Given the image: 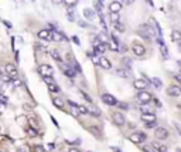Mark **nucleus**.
I'll list each match as a JSON object with an SVG mask.
<instances>
[{
  "mask_svg": "<svg viewBox=\"0 0 181 152\" xmlns=\"http://www.w3.org/2000/svg\"><path fill=\"white\" fill-rule=\"evenodd\" d=\"M139 34H140L143 39L150 40L151 37H154V36H156V32H154V29H153L150 24H143V26L139 29Z\"/></svg>",
  "mask_w": 181,
  "mask_h": 152,
  "instance_id": "f257e3e1",
  "label": "nucleus"
},
{
  "mask_svg": "<svg viewBox=\"0 0 181 152\" xmlns=\"http://www.w3.org/2000/svg\"><path fill=\"white\" fill-rule=\"evenodd\" d=\"M146 134L144 132H133V134H130L129 135V139H130V142H133V144H141V142L146 141Z\"/></svg>",
  "mask_w": 181,
  "mask_h": 152,
  "instance_id": "f03ea898",
  "label": "nucleus"
},
{
  "mask_svg": "<svg viewBox=\"0 0 181 152\" xmlns=\"http://www.w3.org/2000/svg\"><path fill=\"white\" fill-rule=\"evenodd\" d=\"M38 73H40L44 78H48V77H53L54 68L51 67V65H48V64H41L40 67H38Z\"/></svg>",
  "mask_w": 181,
  "mask_h": 152,
  "instance_id": "7ed1b4c3",
  "label": "nucleus"
},
{
  "mask_svg": "<svg viewBox=\"0 0 181 152\" xmlns=\"http://www.w3.org/2000/svg\"><path fill=\"white\" fill-rule=\"evenodd\" d=\"M112 121H113V124L116 125V127H123L125 125V122H126V118H125V115L122 114V112H113L112 114Z\"/></svg>",
  "mask_w": 181,
  "mask_h": 152,
  "instance_id": "20e7f679",
  "label": "nucleus"
},
{
  "mask_svg": "<svg viewBox=\"0 0 181 152\" xmlns=\"http://www.w3.org/2000/svg\"><path fill=\"white\" fill-rule=\"evenodd\" d=\"M137 99L141 102V105H144V104H149L150 101L153 99V95L150 94L149 91H146V90H143V91H139L137 94Z\"/></svg>",
  "mask_w": 181,
  "mask_h": 152,
  "instance_id": "39448f33",
  "label": "nucleus"
},
{
  "mask_svg": "<svg viewBox=\"0 0 181 152\" xmlns=\"http://www.w3.org/2000/svg\"><path fill=\"white\" fill-rule=\"evenodd\" d=\"M154 137L159 139V141H164L169 138V131L166 130L164 127H157L154 131Z\"/></svg>",
  "mask_w": 181,
  "mask_h": 152,
  "instance_id": "423d86ee",
  "label": "nucleus"
},
{
  "mask_svg": "<svg viewBox=\"0 0 181 152\" xmlns=\"http://www.w3.org/2000/svg\"><path fill=\"white\" fill-rule=\"evenodd\" d=\"M102 101H103V104H106V105H109V107H115V105H117V99L113 95H110V94H102Z\"/></svg>",
  "mask_w": 181,
  "mask_h": 152,
  "instance_id": "0eeeda50",
  "label": "nucleus"
},
{
  "mask_svg": "<svg viewBox=\"0 0 181 152\" xmlns=\"http://www.w3.org/2000/svg\"><path fill=\"white\" fill-rule=\"evenodd\" d=\"M167 95L169 97H180L181 95V87L177 84H173L167 88Z\"/></svg>",
  "mask_w": 181,
  "mask_h": 152,
  "instance_id": "6e6552de",
  "label": "nucleus"
},
{
  "mask_svg": "<svg viewBox=\"0 0 181 152\" xmlns=\"http://www.w3.org/2000/svg\"><path fill=\"white\" fill-rule=\"evenodd\" d=\"M4 71H6V74L10 77V78H16V77H17V67L14 64H11V63H7V64H6Z\"/></svg>",
  "mask_w": 181,
  "mask_h": 152,
  "instance_id": "1a4fd4ad",
  "label": "nucleus"
},
{
  "mask_svg": "<svg viewBox=\"0 0 181 152\" xmlns=\"http://www.w3.org/2000/svg\"><path fill=\"white\" fill-rule=\"evenodd\" d=\"M133 87L136 90H139V91H143V90L147 88V81L144 78H137V80L133 81Z\"/></svg>",
  "mask_w": 181,
  "mask_h": 152,
  "instance_id": "9d476101",
  "label": "nucleus"
},
{
  "mask_svg": "<svg viewBox=\"0 0 181 152\" xmlns=\"http://www.w3.org/2000/svg\"><path fill=\"white\" fill-rule=\"evenodd\" d=\"M132 50H133V53L137 55V57H141V55L146 54V48H144V46H141V44L135 43L133 47H132Z\"/></svg>",
  "mask_w": 181,
  "mask_h": 152,
  "instance_id": "9b49d317",
  "label": "nucleus"
},
{
  "mask_svg": "<svg viewBox=\"0 0 181 152\" xmlns=\"http://www.w3.org/2000/svg\"><path fill=\"white\" fill-rule=\"evenodd\" d=\"M141 121L144 124H149V122H154V121H157V120H156L154 112H147V114H141Z\"/></svg>",
  "mask_w": 181,
  "mask_h": 152,
  "instance_id": "f8f14e48",
  "label": "nucleus"
},
{
  "mask_svg": "<svg viewBox=\"0 0 181 152\" xmlns=\"http://www.w3.org/2000/svg\"><path fill=\"white\" fill-rule=\"evenodd\" d=\"M109 10H110V13H119V11L122 10V3L119 0L117 1H112L109 4Z\"/></svg>",
  "mask_w": 181,
  "mask_h": 152,
  "instance_id": "ddd939ff",
  "label": "nucleus"
},
{
  "mask_svg": "<svg viewBox=\"0 0 181 152\" xmlns=\"http://www.w3.org/2000/svg\"><path fill=\"white\" fill-rule=\"evenodd\" d=\"M99 65L102 68H105V70H110V67H112L110 61L107 60L106 57H99Z\"/></svg>",
  "mask_w": 181,
  "mask_h": 152,
  "instance_id": "4468645a",
  "label": "nucleus"
},
{
  "mask_svg": "<svg viewBox=\"0 0 181 152\" xmlns=\"http://www.w3.org/2000/svg\"><path fill=\"white\" fill-rule=\"evenodd\" d=\"M51 40H54V41H62V40H65V37H64V34H61L60 32L53 30L51 32Z\"/></svg>",
  "mask_w": 181,
  "mask_h": 152,
  "instance_id": "2eb2a0df",
  "label": "nucleus"
},
{
  "mask_svg": "<svg viewBox=\"0 0 181 152\" xmlns=\"http://www.w3.org/2000/svg\"><path fill=\"white\" fill-rule=\"evenodd\" d=\"M157 43H159V46H160V51H161V54L164 55V58H169V50H167L166 44L161 41V39H157Z\"/></svg>",
  "mask_w": 181,
  "mask_h": 152,
  "instance_id": "dca6fc26",
  "label": "nucleus"
},
{
  "mask_svg": "<svg viewBox=\"0 0 181 152\" xmlns=\"http://www.w3.org/2000/svg\"><path fill=\"white\" fill-rule=\"evenodd\" d=\"M68 104H69V107H71V112H72V115H74V117H79L81 112H79V109H78L76 102H74V101H68Z\"/></svg>",
  "mask_w": 181,
  "mask_h": 152,
  "instance_id": "f3484780",
  "label": "nucleus"
},
{
  "mask_svg": "<svg viewBox=\"0 0 181 152\" xmlns=\"http://www.w3.org/2000/svg\"><path fill=\"white\" fill-rule=\"evenodd\" d=\"M94 51L95 54H102L106 51V44H102V43H96V46L94 47Z\"/></svg>",
  "mask_w": 181,
  "mask_h": 152,
  "instance_id": "a211bd4d",
  "label": "nucleus"
},
{
  "mask_svg": "<svg viewBox=\"0 0 181 152\" xmlns=\"http://www.w3.org/2000/svg\"><path fill=\"white\" fill-rule=\"evenodd\" d=\"M37 36H38V39H41V40H51V33L48 32V30H40Z\"/></svg>",
  "mask_w": 181,
  "mask_h": 152,
  "instance_id": "6ab92c4d",
  "label": "nucleus"
},
{
  "mask_svg": "<svg viewBox=\"0 0 181 152\" xmlns=\"http://www.w3.org/2000/svg\"><path fill=\"white\" fill-rule=\"evenodd\" d=\"M151 146H153V148H156L157 152H167V151H169V148H167L166 145L160 144V142H153V144H151Z\"/></svg>",
  "mask_w": 181,
  "mask_h": 152,
  "instance_id": "aec40b11",
  "label": "nucleus"
},
{
  "mask_svg": "<svg viewBox=\"0 0 181 152\" xmlns=\"http://www.w3.org/2000/svg\"><path fill=\"white\" fill-rule=\"evenodd\" d=\"M84 17L88 20H94L95 19V11L92 9H84Z\"/></svg>",
  "mask_w": 181,
  "mask_h": 152,
  "instance_id": "412c9836",
  "label": "nucleus"
},
{
  "mask_svg": "<svg viewBox=\"0 0 181 152\" xmlns=\"http://www.w3.org/2000/svg\"><path fill=\"white\" fill-rule=\"evenodd\" d=\"M150 24H153V27L156 29V34H157V37L161 39V34H163V33H161V29H160V26L157 24V22H156L154 19H150Z\"/></svg>",
  "mask_w": 181,
  "mask_h": 152,
  "instance_id": "4be33fe9",
  "label": "nucleus"
},
{
  "mask_svg": "<svg viewBox=\"0 0 181 152\" xmlns=\"http://www.w3.org/2000/svg\"><path fill=\"white\" fill-rule=\"evenodd\" d=\"M62 71H64V74H65V76H67V77H69V78H74V77L76 76L75 70H72L71 67H64V70H62Z\"/></svg>",
  "mask_w": 181,
  "mask_h": 152,
  "instance_id": "5701e85b",
  "label": "nucleus"
},
{
  "mask_svg": "<svg viewBox=\"0 0 181 152\" xmlns=\"http://www.w3.org/2000/svg\"><path fill=\"white\" fill-rule=\"evenodd\" d=\"M69 63H71V65H72L71 68H72V70L75 68V73H82V70H81V65L76 63V60H75V58H69Z\"/></svg>",
  "mask_w": 181,
  "mask_h": 152,
  "instance_id": "b1692460",
  "label": "nucleus"
},
{
  "mask_svg": "<svg viewBox=\"0 0 181 152\" xmlns=\"http://www.w3.org/2000/svg\"><path fill=\"white\" fill-rule=\"evenodd\" d=\"M171 40H173V41L180 43V41H181V32H178V30H174V32L171 33Z\"/></svg>",
  "mask_w": 181,
  "mask_h": 152,
  "instance_id": "393cba45",
  "label": "nucleus"
},
{
  "mask_svg": "<svg viewBox=\"0 0 181 152\" xmlns=\"http://www.w3.org/2000/svg\"><path fill=\"white\" fill-rule=\"evenodd\" d=\"M116 74L119 77H122V78H129L128 70H125V68H117V70H116Z\"/></svg>",
  "mask_w": 181,
  "mask_h": 152,
  "instance_id": "a878e982",
  "label": "nucleus"
},
{
  "mask_svg": "<svg viewBox=\"0 0 181 152\" xmlns=\"http://www.w3.org/2000/svg\"><path fill=\"white\" fill-rule=\"evenodd\" d=\"M53 102H54V105H55L57 108H60V109L64 108V101H62L61 98H54Z\"/></svg>",
  "mask_w": 181,
  "mask_h": 152,
  "instance_id": "bb28decb",
  "label": "nucleus"
},
{
  "mask_svg": "<svg viewBox=\"0 0 181 152\" xmlns=\"http://www.w3.org/2000/svg\"><path fill=\"white\" fill-rule=\"evenodd\" d=\"M50 54H51V57H53L54 60H57L58 63H60V61L62 60V57H61V54H60V53H58L57 50H51V51H50Z\"/></svg>",
  "mask_w": 181,
  "mask_h": 152,
  "instance_id": "cd10ccee",
  "label": "nucleus"
},
{
  "mask_svg": "<svg viewBox=\"0 0 181 152\" xmlns=\"http://www.w3.org/2000/svg\"><path fill=\"white\" fill-rule=\"evenodd\" d=\"M48 90L53 91V92H60V87H58L55 83H50V84H48Z\"/></svg>",
  "mask_w": 181,
  "mask_h": 152,
  "instance_id": "c85d7f7f",
  "label": "nucleus"
},
{
  "mask_svg": "<svg viewBox=\"0 0 181 152\" xmlns=\"http://www.w3.org/2000/svg\"><path fill=\"white\" fill-rule=\"evenodd\" d=\"M151 83H153V85H154V87H157V88H161V85H163V84H161V80L157 78V77H154V78L151 80Z\"/></svg>",
  "mask_w": 181,
  "mask_h": 152,
  "instance_id": "c756f323",
  "label": "nucleus"
},
{
  "mask_svg": "<svg viewBox=\"0 0 181 152\" xmlns=\"http://www.w3.org/2000/svg\"><path fill=\"white\" fill-rule=\"evenodd\" d=\"M78 105V109L81 114H89V108H86L85 105H81V104H76Z\"/></svg>",
  "mask_w": 181,
  "mask_h": 152,
  "instance_id": "7c9ffc66",
  "label": "nucleus"
},
{
  "mask_svg": "<svg viewBox=\"0 0 181 152\" xmlns=\"http://www.w3.org/2000/svg\"><path fill=\"white\" fill-rule=\"evenodd\" d=\"M27 134H28L30 137H33V138H35L38 132H37V131H35V130H34L33 127H28V128H27Z\"/></svg>",
  "mask_w": 181,
  "mask_h": 152,
  "instance_id": "2f4dec72",
  "label": "nucleus"
},
{
  "mask_svg": "<svg viewBox=\"0 0 181 152\" xmlns=\"http://www.w3.org/2000/svg\"><path fill=\"white\" fill-rule=\"evenodd\" d=\"M115 30H116V32H120V33L125 32V26L120 22H117V23H115Z\"/></svg>",
  "mask_w": 181,
  "mask_h": 152,
  "instance_id": "473e14b6",
  "label": "nucleus"
},
{
  "mask_svg": "<svg viewBox=\"0 0 181 152\" xmlns=\"http://www.w3.org/2000/svg\"><path fill=\"white\" fill-rule=\"evenodd\" d=\"M110 20L113 23L119 22V13H110Z\"/></svg>",
  "mask_w": 181,
  "mask_h": 152,
  "instance_id": "72a5a7b5",
  "label": "nucleus"
},
{
  "mask_svg": "<svg viewBox=\"0 0 181 152\" xmlns=\"http://www.w3.org/2000/svg\"><path fill=\"white\" fill-rule=\"evenodd\" d=\"M64 3L68 7H74L75 4H76V0H64Z\"/></svg>",
  "mask_w": 181,
  "mask_h": 152,
  "instance_id": "f704fd0d",
  "label": "nucleus"
},
{
  "mask_svg": "<svg viewBox=\"0 0 181 152\" xmlns=\"http://www.w3.org/2000/svg\"><path fill=\"white\" fill-rule=\"evenodd\" d=\"M141 151H143V152H156L154 149H153V146H150V145L143 146V148H141Z\"/></svg>",
  "mask_w": 181,
  "mask_h": 152,
  "instance_id": "c9c22d12",
  "label": "nucleus"
},
{
  "mask_svg": "<svg viewBox=\"0 0 181 152\" xmlns=\"http://www.w3.org/2000/svg\"><path fill=\"white\" fill-rule=\"evenodd\" d=\"M34 152H45V149H44L43 145H35L34 146Z\"/></svg>",
  "mask_w": 181,
  "mask_h": 152,
  "instance_id": "e433bc0d",
  "label": "nucleus"
},
{
  "mask_svg": "<svg viewBox=\"0 0 181 152\" xmlns=\"http://www.w3.org/2000/svg\"><path fill=\"white\" fill-rule=\"evenodd\" d=\"M81 95H82V97L85 98V99H86V101H88V102H92V98L89 97V95H88L86 92H84V91H81Z\"/></svg>",
  "mask_w": 181,
  "mask_h": 152,
  "instance_id": "4c0bfd02",
  "label": "nucleus"
},
{
  "mask_svg": "<svg viewBox=\"0 0 181 152\" xmlns=\"http://www.w3.org/2000/svg\"><path fill=\"white\" fill-rule=\"evenodd\" d=\"M117 107L122 108V109H128L129 108V105L126 104V102H117Z\"/></svg>",
  "mask_w": 181,
  "mask_h": 152,
  "instance_id": "58836bf2",
  "label": "nucleus"
},
{
  "mask_svg": "<svg viewBox=\"0 0 181 152\" xmlns=\"http://www.w3.org/2000/svg\"><path fill=\"white\" fill-rule=\"evenodd\" d=\"M156 125H157V121H154V122H149V124H146V128H154V127H156Z\"/></svg>",
  "mask_w": 181,
  "mask_h": 152,
  "instance_id": "ea45409f",
  "label": "nucleus"
},
{
  "mask_svg": "<svg viewBox=\"0 0 181 152\" xmlns=\"http://www.w3.org/2000/svg\"><path fill=\"white\" fill-rule=\"evenodd\" d=\"M0 102H3L4 105L7 104V97H4V95H0Z\"/></svg>",
  "mask_w": 181,
  "mask_h": 152,
  "instance_id": "a19ab883",
  "label": "nucleus"
},
{
  "mask_svg": "<svg viewBox=\"0 0 181 152\" xmlns=\"http://www.w3.org/2000/svg\"><path fill=\"white\" fill-rule=\"evenodd\" d=\"M133 1H135V0H120L122 4H132Z\"/></svg>",
  "mask_w": 181,
  "mask_h": 152,
  "instance_id": "79ce46f5",
  "label": "nucleus"
},
{
  "mask_svg": "<svg viewBox=\"0 0 181 152\" xmlns=\"http://www.w3.org/2000/svg\"><path fill=\"white\" fill-rule=\"evenodd\" d=\"M72 41H74L75 44H78V46H79V39H78L76 36H72Z\"/></svg>",
  "mask_w": 181,
  "mask_h": 152,
  "instance_id": "37998d69",
  "label": "nucleus"
},
{
  "mask_svg": "<svg viewBox=\"0 0 181 152\" xmlns=\"http://www.w3.org/2000/svg\"><path fill=\"white\" fill-rule=\"evenodd\" d=\"M13 84H14L16 87H19V85H21V83H20V80H13Z\"/></svg>",
  "mask_w": 181,
  "mask_h": 152,
  "instance_id": "c03bdc74",
  "label": "nucleus"
},
{
  "mask_svg": "<svg viewBox=\"0 0 181 152\" xmlns=\"http://www.w3.org/2000/svg\"><path fill=\"white\" fill-rule=\"evenodd\" d=\"M154 104H156V107H157V108H161V102H160L159 99H156V98H154Z\"/></svg>",
  "mask_w": 181,
  "mask_h": 152,
  "instance_id": "a18cd8bd",
  "label": "nucleus"
},
{
  "mask_svg": "<svg viewBox=\"0 0 181 152\" xmlns=\"http://www.w3.org/2000/svg\"><path fill=\"white\" fill-rule=\"evenodd\" d=\"M68 152H81V149H78V148H69Z\"/></svg>",
  "mask_w": 181,
  "mask_h": 152,
  "instance_id": "49530a36",
  "label": "nucleus"
},
{
  "mask_svg": "<svg viewBox=\"0 0 181 152\" xmlns=\"http://www.w3.org/2000/svg\"><path fill=\"white\" fill-rule=\"evenodd\" d=\"M51 1H53L54 4H60V3H62L64 0H51Z\"/></svg>",
  "mask_w": 181,
  "mask_h": 152,
  "instance_id": "de8ad7c7",
  "label": "nucleus"
},
{
  "mask_svg": "<svg viewBox=\"0 0 181 152\" xmlns=\"http://www.w3.org/2000/svg\"><path fill=\"white\" fill-rule=\"evenodd\" d=\"M79 26H81V27H88V24H86L85 22H79Z\"/></svg>",
  "mask_w": 181,
  "mask_h": 152,
  "instance_id": "09e8293b",
  "label": "nucleus"
},
{
  "mask_svg": "<svg viewBox=\"0 0 181 152\" xmlns=\"http://www.w3.org/2000/svg\"><path fill=\"white\" fill-rule=\"evenodd\" d=\"M112 149H113V151H115V152H120V149H119V148H116V146H113Z\"/></svg>",
  "mask_w": 181,
  "mask_h": 152,
  "instance_id": "8fccbe9b",
  "label": "nucleus"
},
{
  "mask_svg": "<svg viewBox=\"0 0 181 152\" xmlns=\"http://www.w3.org/2000/svg\"><path fill=\"white\" fill-rule=\"evenodd\" d=\"M51 120H53V122H54V124H55V127H58V122L55 121V118H51Z\"/></svg>",
  "mask_w": 181,
  "mask_h": 152,
  "instance_id": "3c124183",
  "label": "nucleus"
},
{
  "mask_svg": "<svg viewBox=\"0 0 181 152\" xmlns=\"http://www.w3.org/2000/svg\"><path fill=\"white\" fill-rule=\"evenodd\" d=\"M178 51H180V53H181V41H180V43H178Z\"/></svg>",
  "mask_w": 181,
  "mask_h": 152,
  "instance_id": "603ef678",
  "label": "nucleus"
},
{
  "mask_svg": "<svg viewBox=\"0 0 181 152\" xmlns=\"http://www.w3.org/2000/svg\"><path fill=\"white\" fill-rule=\"evenodd\" d=\"M175 152H181V148H177V149H175Z\"/></svg>",
  "mask_w": 181,
  "mask_h": 152,
  "instance_id": "864d4df0",
  "label": "nucleus"
},
{
  "mask_svg": "<svg viewBox=\"0 0 181 152\" xmlns=\"http://www.w3.org/2000/svg\"><path fill=\"white\" fill-rule=\"evenodd\" d=\"M98 1H99V3H103V1H105V0H98Z\"/></svg>",
  "mask_w": 181,
  "mask_h": 152,
  "instance_id": "5fc2aeb1",
  "label": "nucleus"
},
{
  "mask_svg": "<svg viewBox=\"0 0 181 152\" xmlns=\"http://www.w3.org/2000/svg\"><path fill=\"white\" fill-rule=\"evenodd\" d=\"M113 1H117V0H113Z\"/></svg>",
  "mask_w": 181,
  "mask_h": 152,
  "instance_id": "6e6d98bb",
  "label": "nucleus"
}]
</instances>
